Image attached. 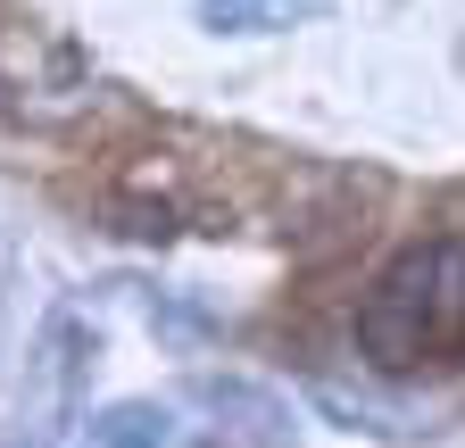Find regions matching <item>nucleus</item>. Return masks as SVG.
<instances>
[{
  "mask_svg": "<svg viewBox=\"0 0 465 448\" xmlns=\"http://www.w3.org/2000/svg\"><path fill=\"white\" fill-rule=\"evenodd\" d=\"M358 357L374 374H432L465 365V233L407 241L374 266L358 299Z\"/></svg>",
  "mask_w": 465,
  "mask_h": 448,
  "instance_id": "obj_1",
  "label": "nucleus"
},
{
  "mask_svg": "<svg viewBox=\"0 0 465 448\" xmlns=\"http://www.w3.org/2000/svg\"><path fill=\"white\" fill-rule=\"evenodd\" d=\"M166 440H174V407L158 399H116L75 432V448H166Z\"/></svg>",
  "mask_w": 465,
  "mask_h": 448,
  "instance_id": "obj_2",
  "label": "nucleus"
},
{
  "mask_svg": "<svg viewBox=\"0 0 465 448\" xmlns=\"http://www.w3.org/2000/svg\"><path fill=\"white\" fill-rule=\"evenodd\" d=\"M282 9L291 0H200V17L216 34H266V25H282Z\"/></svg>",
  "mask_w": 465,
  "mask_h": 448,
  "instance_id": "obj_3",
  "label": "nucleus"
}]
</instances>
